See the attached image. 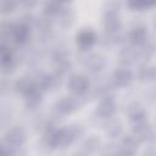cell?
Returning a JSON list of instances; mask_svg holds the SVG:
<instances>
[{
    "mask_svg": "<svg viewBox=\"0 0 156 156\" xmlns=\"http://www.w3.org/2000/svg\"><path fill=\"white\" fill-rule=\"evenodd\" d=\"M26 140V134L21 128L9 129L4 136V145L12 149H18Z\"/></svg>",
    "mask_w": 156,
    "mask_h": 156,
    "instance_id": "6da1fadb",
    "label": "cell"
},
{
    "mask_svg": "<svg viewBox=\"0 0 156 156\" xmlns=\"http://www.w3.org/2000/svg\"><path fill=\"white\" fill-rule=\"evenodd\" d=\"M88 79L83 76L74 74L68 79V88L74 95H84L88 90Z\"/></svg>",
    "mask_w": 156,
    "mask_h": 156,
    "instance_id": "7a4b0ae2",
    "label": "cell"
},
{
    "mask_svg": "<svg viewBox=\"0 0 156 156\" xmlns=\"http://www.w3.org/2000/svg\"><path fill=\"white\" fill-rule=\"evenodd\" d=\"M29 37V28L27 24L24 23H18V24H13L11 33H10V38L13 43L16 44H23L27 41Z\"/></svg>",
    "mask_w": 156,
    "mask_h": 156,
    "instance_id": "3957f363",
    "label": "cell"
},
{
    "mask_svg": "<svg viewBox=\"0 0 156 156\" xmlns=\"http://www.w3.org/2000/svg\"><path fill=\"white\" fill-rule=\"evenodd\" d=\"M60 140H61V129H55L50 128L45 132V135L43 138V143L46 147L49 149H55L60 146Z\"/></svg>",
    "mask_w": 156,
    "mask_h": 156,
    "instance_id": "277c9868",
    "label": "cell"
},
{
    "mask_svg": "<svg viewBox=\"0 0 156 156\" xmlns=\"http://www.w3.org/2000/svg\"><path fill=\"white\" fill-rule=\"evenodd\" d=\"M116 111V105L111 98H104V100L100 102V105L96 108V113L101 118H110Z\"/></svg>",
    "mask_w": 156,
    "mask_h": 156,
    "instance_id": "5b68a950",
    "label": "cell"
},
{
    "mask_svg": "<svg viewBox=\"0 0 156 156\" xmlns=\"http://www.w3.org/2000/svg\"><path fill=\"white\" fill-rule=\"evenodd\" d=\"M95 41V34L90 29H84L77 35V44L82 50L89 49Z\"/></svg>",
    "mask_w": 156,
    "mask_h": 156,
    "instance_id": "8992f818",
    "label": "cell"
},
{
    "mask_svg": "<svg viewBox=\"0 0 156 156\" xmlns=\"http://www.w3.org/2000/svg\"><path fill=\"white\" fill-rule=\"evenodd\" d=\"M112 80H113V84L116 87H126L132 80V73H130V71H128L126 68L117 69L113 72Z\"/></svg>",
    "mask_w": 156,
    "mask_h": 156,
    "instance_id": "52a82bcc",
    "label": "cell"
},
{
    "mask_svg": "<svg viewBox=\"0 0 156 156\" xmlns=\"http://www.w3.org/2000/svg\"><path fill=\"white\" fill-rule=\"evenodd\" d=\"M139 140L135 138V135H127L123 138L122 140V145H121V150L119 152L121 154H127V155H132L135 152L136 150V145H138Z\"/></svg>",
    "mask_w": 156,
    "mask_h": 156,
    "instance_id": "ba28073f",
    "label": "cell"
},
{
    "mask_svg": "<svg viewBox=\"0 0 156 156\" xmlns=\"http://www.w3.org/2000/svg\"><path fill=\"white\" fill-rule=\"evenodd\" d=\"M128 38H129V41L135 45L143 44L146 38V30L143 26H136V27L132 28V30L128 34Z\"/></svg>",
    "mask_w": 156,
    "mask_h": 156,
    "instance_id": "9c48e42d",
    "label": "cell"
},
{
    "mask_svg": "<svg viewBox=\"0 0 156 156\" xmlns=\"http://www.w3.org/2000/svg\"><path fill=\"white\" fill-rule=\"evenodd\" d=\"M104 65H105V61L100 55H91V56L87 57V61H85L87 69L93 73L99 72L104 67Z\"/></svg>",
    "mask_w": 156,
    "mask_h": 156,
    "instance_id": "30bf717a",
    "label": "cell"
},
{
    "mask_svg": "<svg viewBox=\"0 0 156 156\" xmlns=\"http://www.w3.org/2000/svg\"><path fill=\"white\" fill-rule=\"evenodd\" d=\"M40 88L39 87H35L34 89H32L29 93H27L24 96H26V106L28 108H34L37 107L39 104H40Z\"/></svg>",
    "mask_w": 156,
    "mask_h": 156,
    "instance_id": "8fae6325",
    "label": "cell"
},
{
    "mask_svg": "<svg viewBox=\"0 0 156 156\" xmlns=\"http://www.w3.org/2000/svg\"><path fill=\"white\" fill-rule=\"evenodd\" d=\"M44 10H45V13L49 16L60 13V11H61L60 10V0H48L44 5Z\"/></svg>",
    "mask_w": 156,
    "mask_h": 156,
    "instance_id": "7c38bea8",
    "label": "cell"
},
{
    "mask_svg": "<svg viewBox=\"0 0 156 156\" xmlns=\"http://www.w3.org/2000/svg\"><path fill=\"white\" fill-rule=\"evenodd\" d=\"M74 18V13L71 9H65L63 11H60V23L65 27L69 26L73 22Z\"/></svg>",
    "mask_w": 156,
    "mask_h": 156,
    "instance_id": "4fadbf2b",
    "label": "cell"
},
{
    "mask_svg": "<svg viewBox=\"0 0 156 156\" xmlns=\"http://www.w3.org/2000/svg\"><path fill=\"white\" fill-rule=\"evenodd\" d=\"M139 78L141 80H152L156 78V69L154 67H143L139 71Z\"/></svg>",
    "mask_w": 156,
    "mask_h": 156,
    "instance_id": "5bb4252c",
    "label": "cell"
},
{
    "mask_svg": "<svg viewBox=\"0 0 156 156\" xmlns=\"http://www.w3.org/2000/svg\"><path fill=\"white\" fill-rule=\"evenodd\" d=\"M16 9V1L15 0H1V12L4 15H9L13 12Z\"/></svg>",
    "mask_w": 156,
    "mask_h": 156,
    "instance_id": "9a60e30c",
    "label": "cell"
},
{
    "mask_svg": "<svg viewBox=\"0 0 156 156\" xmlns=\"http://www.w3.org/2000/svg\"><path fill=\"white\" fill-rule=\"evenodd\" d=\"M121 130H122V127H121V124H119L118 122H116V121H112V122H110V123L106 126V132H107L111 136H117V135L121 133Z\"/></svg>",
    "mask_w": 156,
    "mask_h": 156,
    "instance_id": "2e32d148",
    "label": "cell"
},
{
    "mask_svg": "<svg viewBox=\"0 0 156 156\" xmlns=\"http://www.w3.org/2000/svg\"><path fill=\"white\" fill-rule=\"evenodd\" d=\"M57 76H65L71 69V63L67 60H62L57 62Z\"/></svg>",
    "mask_w": 156,
    "mask_h": 156,
    "instance_id": "e0dca14e",
    "label": "cell"
},
{
    "mask_svg": "<svg viewBox=\"0 0 156 156\" xmlns=\"http://www.w3.org/2000/svg\"><path fill=\"white\" fill-rule=\"evenodd\" d=\"M135 51L134 50H132L130 48H128V49H124L123 51H122V54H121V57H122V61H124V62H127V63H132L133 61H134V58H135Z\"/></svg>",
    "mask_w": 156,
    "mask_h": 156,
    "instance_id": "ac0fdd59",
    "label": "cell"
},
{
    "mask_svg": "<svg viewBox=\"0 0 156 156\" xmlns=\"http://www.w3.org/2000/svg\"><path fill=\"white\" fill-rule=\"evenodd\" d=\"M98 147H99V140H96V139H94V138L88 139V140L84 143V146H83V149H84L87 152L96 151Z\"/></svg>",
    "mask_w": 156,
    "mask_h": 156,
    "instance_id": "d6986e66",
    "label": "cell"
},
{
    "mask_svg": "<svg viewBox=\"0 0 156 156\" xmlns=\"http://www.w3.org/2000/svg\"><path fill=\"white\" fill-rule=\"evenodd\" d=\"M128 5L133 10H143V9L149 7L147 0H129Z\"/></svg>",
    "mask_w": 156,
    "mask_h": 156,
    "instance_id": "ffe728a7",
    "label": "cell"
},
{
    "mask_svg": "<svg viewBox=\"0 0 156 156\" xmlns=\"http://www.w3.org/2000/svg\"><path fill=\"white\" fill-rule=\"evenodd\" d=\"M60 1H68V0H60Z\"/></svg>",
    "mask_w": 156,
    "mask_h": 156,
    "instance_id": "44dd1931",
    "label": "cell"
}]
</instances>
